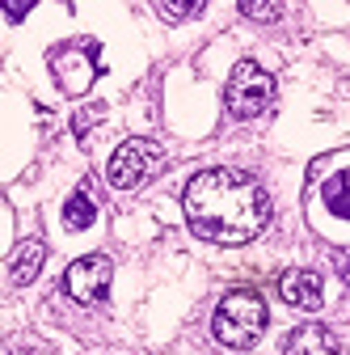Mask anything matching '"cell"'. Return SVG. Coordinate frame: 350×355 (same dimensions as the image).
<instances>
[{"label": "cell", "mask_w": 350, "mask_h": 355, "mask_svg": "<svg viewBox=\"0 0 350 355\" xmlns=\"http://www.w3.org/2000/svg\"><path fill=\"white\" fill-rule=\"evenodd\" d=\"M186 225L215 245H245L270 225V195L253 173L207 169L186 187Z\"/></svg>", "instance_id": "cell-1"}, {"label": "cell", "mask_w": 350, "mask_h": 355, "mask_svg": "<svg viewBox=\"0 0 350 355\" xmlns=\"http://www.w3.org/2000/svg\"><path fill=\"white\" fill-rule=\"evenodd\" d=\"M211 330L224 347L245 351V347H253L261 338V330H266V304H261V296L253 288H237V292H228L220 300Z\"/></svg>", "instance_id": "cell-2"}, {"label": "cell", "mask_w": 350, "mask_h": 355, "mask_svg": "<svg viewBox=\"0 0 350 355\" xmlns=\"http://www.w3.org/2000/svg\"><path fill=\"white\" fill-rule=\"evenodd\" d=\"M165 161H169V153H165L156 140L131 136V140H122V144L114 148V157H110V165H106V178H110L114 191H136V187H144L148 178H156V173L165 169Z\"/></svg>", "instance_id": "cell-3"}, {"label": "cell", "mask_w": 350, "mask_h": 355, "mask_svg": "<svg viewBox=\"0 0 350 355\" xmlns=\"http://www.w3.org/2000/svg\"><path fill=\"white\" fill-rule=\"evenodd\" d=\"M275 102V76L270 72H261L253 60H241L224 85V106L232 119L249 123L257 114H266V106Z\"/></svg>", "instance_id": "cell-4"}, {"label": "cell", "mask_w": 350, "mask_h": 355, "mask_svg": "<svg viewBox=\"0 0 350 355\" xmlns=\"http://www.w3.org/2000/svg\"><path fill=\"white\" fill-rule=\"evenodd\" d=\"M110 275H114V266H110L106 254H84V258H76L68 271H64V292L76 304H93V300L106 296Z\"/></svg>", "instance_id": "cell-5"}, {"label": "cell", "mask_w": 350, "mask_h": 355, "mask_svg": "<svg viewBox=\"0 0 350 355\" xmlns=\"http://www.w3.org/2000/svg\"><path fill=\"white\" fill-rule=\"evenodd\" d=\"M93 51H98V47H93L89 38H80L76 47H68V51H51V68L59 72V85H64V94H72V98L89 94V85H93V76H98Z\"/></svg>", "instance_id": "cell-6"}, {"label": "cell", "mask_w": 350, "mask_h": 355, "mask_svg": "<svg viewBox=\"0 0 350 355\" xmlns=\"http://www.w3.org/2000/svg\"><path fill=\"white\" fill-rule=\"evenodd\" d=\"M279 296L291 309H321V279L313 271H283L279 275Z\"/></svg>", "instance_id": "cell-7"}, {"label": "cell", "mask_w": 350, "mask_h": 355, "mask_svg": "<svg viewBox=\"0 0 350 355\" xmlns=\"http://www.w3.org/2000/svg\"><path fill=\"white\" fill-rule=\"evenodd\" d=\"M283 355H338V338H333L325 326L308 322V326H295V330L287 334Z\"/></svg>", "instance_id": "cell-8"}, {"label": "cell", "mask_w": 350, "mask_h": 355, "mask_svg": "<svg viewBox=\"0 0 350 355\" xmlns=\"http://www.w3.org/2000/svg\"><path fill=\"white\" fill-rule=\"evenodd\" d=\"M42 262H47V245H42V237H30V241H21V250H17V258H13V266H9L13 284H17V288L34 284V275L42 271Z\"/></svg>", "instance_id": "cell-9"}, {"label": "cell", "mask_w": 350, "mask_h": 355, "mask_svg": "<svg viewBox=\"0 0 350 355\" xmlns=\"http://www.w3.org/2000/svg\"><path fill=\"white\" fill-rule=\"evenodd\" d=\"M93 220H98V203L89 199V191H76V195L64 203V229L80 233V229H89Z\"/></svg>", "instance_id": "cell-10"}, {"label": "cell", "mask_w": 350, "mask_h": 355, "mask_svg": "<svg viewBox=\"0 0 350 355\" xmlns=\"http://www.w3.org/2000/svg\"><path fill=\"white\" fill-rule=\"evenodd\" d=\"M325 203H329V211H333V216L350 220V169L333 173L329 182H325Z\"/></svg>", "instance_id": "cell-11"}, {"label": "cell", "mask_w": 350, "mask_h": 355, "mask_svg": "<svg viewBox=\"0 0 350 355\" xmlns=\"http://www.w3.org/2000/svg\"><path fill=\"white\" fill-rule=\"evenodd\" d=\"M156 9H160V17L165 21H190V17H199L203 9H207V0H156Z\"/></svg>", "instance_id": "cell-12"}, {"label": "cell", "mask_w": 350, "mask_h": 355, "mask_svg": "<svg viewBox=\"0 0 350 355\" xmlns=\"http://www.w3.org/2000/svg\"><path fill=\"white\" fill-rule=\"evenodd\" d=\"M237 5L249 21H275L279 17V0H237Z\"/></svg>", "instance_id": "cell-13"}, {"label": "cell", "mask_w": 350, "mask_h": 355, "mask_svg": "<svg viewBox=\"0 0 350 355\" xmlns=\"http://www.w3.org/2000/svg\"><path fill=\"white\" fill-rule=\"evenodd\" d=\"M0 9H5V17H9V21H21V17L34 9V0H0Z\"/></svg>", "instance_id": "cell-14"}, {"label": "cell", "mask_w": 350, "mask_h": 355, "mask_svg": "<svg viewBox=\"0 0 350 355\" xmlns=\"http://www.w3.org/2000/svg\"><path fill=\"white\" fill-rule=\"evenodd\" d=\"M102 119V106H84L80 114H76V136H84L89 131V123H98Z\"/></svg>", "instance_id": "cell-15"}, {"label": "cell", "mask_w": 350, "mask_h": 355, "mask_svg": "<svg viewBox=\"0 0 350 355\" xmlns=\"http://www.w3.org/2000/svg\"><path fill=\"white\" fill-rule=\"evenodd\" d=\"M333 266L342 271V279L350 284V250H338V254H333Z\"/></svg>", "instance_id": "cell-16"}]
</instances>
